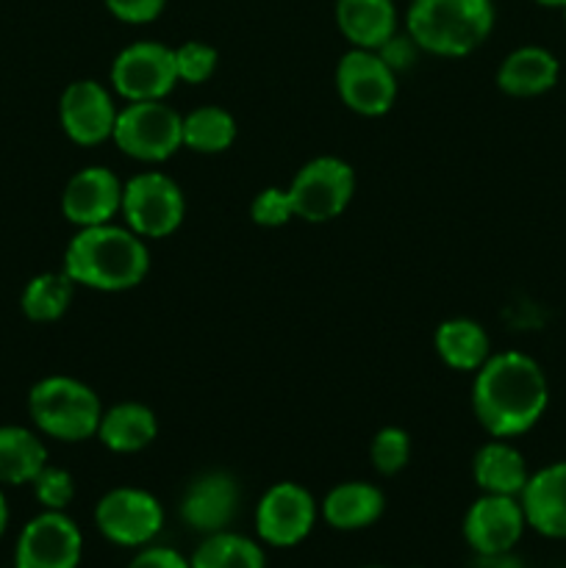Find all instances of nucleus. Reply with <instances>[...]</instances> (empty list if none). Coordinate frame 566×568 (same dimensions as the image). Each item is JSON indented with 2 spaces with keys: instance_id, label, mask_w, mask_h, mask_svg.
<instances>
[{
  "instance_id": "obj_1",
  "label": "nucleus",
  "mask_w": 566,
  "mask_h": 568,
  "mask_svg": "<svg viewBox=\"0 0 566 568\" xmlns=\"http://www.w3.org/2000/svg\"><path fill=\"white\" fill-rule=\"evenodd\" d=\"M549 383L536 358L519 349L492 353L472 381V414L492 438H516L542 422Z\"/></svg>"
},
{
  "instance_id": "obj_2",
  "label": "nucleus",
  "mask_w": 566,
  "mask_h": 568,
  "mask_svg": "<svg viewBox=\"0 0 566 568\" xmlns=\"http://www.w3.org/2000/svg\"><path fill=\"white\" fill-rule=\"evenodd\" d=\"M75 286L92 292H128L137 288L150 272V250L142 236L128 225L105 222L94 227H78L67 242L64 266Z\"/></svg>"
},
{
  "instance_id": "obj_3",
  "label": "nucleus",
  "mask_w": 566,
  "mask_h": 568,
  "mask_svg": "<svg viewBox=\"0 0 566 568\" xmlns=\"http://www.w3.org/2000/svg\"><path fill=\"white\" fill-rule=\"evenodd\" d=\"M494 0H411L405 33L422 53L461 59L492 37Z\"/></svg>"
},
{
  "instance_id": "obj_4",
  "label": "nucleus",
  "mask_w": 566,
  "mask_h": 568,
  "mask_svg": "<svg viewBox=\"0 0 566 568\" xmlns=\"http://www.w3.org/2000/svg\"><path fill=\"white\" fill-rule=\"evenodd\" d=\"M28 416L33 430L61 444L94 438L103 403L92 386L72 375H48L28 392Z\"/></svg>"
},
{
  "instance_id": "obj_5",
  "label": "nucleus",
  "mask_w": 566,
  "mask_h": 568,
  "mask_svg": "<svg viewBox=\"0 0 566 568\" xmlns=\"http://www.w3.org/2000/svg\"><path fill=\"white\" fill-rule=\"evenodd\" d=\"M111 142L128 159L161 164L183 148V114L166 100H137L117 114Z\"/></svg>"
},
{
  "instance_id": "obj_6",
  "label": "nucleus",
  "mask_w": 566,
  "mask_h": 568,
  "mask_svg": "<svg viewBox=\"0 0 566 568\" xmlns=\"http://www.w3.org/2000/svg\"><path fill=\"white\" fill-rule=\"evenodd\" d=\"M120 216L144 242L166 239L181 227L186 216V197L175 178L166 172H137L122 183Z\"/></svg>"
},
{
  "instance_id": "obj_7",
  "label": "nucleus",
  "mask_w": 566,
  "mask_h": 568,
  "mask_svg": "<svg viewBox=\"0 0 566 568\" xmlns=\"http://www.w3.org/2000/svg\"><path fill=\"white\" fill-rule=\"evenodd\" d=\"M286 189L297 220L322 225L344 214L355 194V172L338 155H316L294 172Z\"/></svg>"
},
{
  "instance_id": "obj_8",
  "label": "nucleus",
  "mask_w": 566,
  "mask_h": 568,
  "mask_svg": "<svg viewBox=\"0 0 566 568\" xmlns=\"http://www.w3.org/2000/svg\"><path fill=\"white\" fill-rule=\"evenodd\" d=\"M94 527L114 547L142 549L164 527V505L144 488H111L94 505Z\"/></svg>"
},
{
  "instance_id": "obj_9",
  "label": "nucleus",
  "mask_w": 566,
  "mask_h": 568,
  "mask_svg": "<svg viewBox=\"0 0 566 568\" xmlns=\"http://www.w3.org/2000/svg\"><path fill=\"white\" fill-rule=\"evenodd\" d=\"M109 81L114 94H120L125 103L166 100V94L178 87L175 48L155 39L125 44L111 61Z\"/></svg>"
},
{
  "instance_id": "obj_10",
  "label": "nucleus",
  "mask_w": 566,
  "mask_h": 568,
  "mask_svg": "<svg viewBox=\"0 0 566 568\" xmlns=\"http://www.w3.org/2000/svg\"><path fill=\"white\" fill-rule=\"evenodd\" d=\"M320 516V505L300 483L283 480L266 488L255 505V532L261 544L275 549H289L311 536Z\"/></svg>"
},
{
  "instance_id": "obj_11",
  "label": "nucleus",
  "mask_w": 566,
  "mask_h": 568,
  "mask_svg": "<svg viewBox=\"0 0 566 568\" xmlns=\"http://www.w3.org/2000/svg\"><path fill=\"white\" fill-rule=\"evenodd\" d=\"M336 92L353 114L383 116L397 100V72L377 50L350 48L336 64Z\"/></svg>"
},
{
  "instance_id": "obj_12",
  "label": "nucleus",
  "mask_w": 566,
  "mask_h": 568,
  "mask_svg": "<svg viewBox=\"0 0 566 568\" xmlns=\"http://www.w3.org/2000/svg\"><path fill=\"white\" fill-rule=\"evenodd\" d=\"M81 555V527L64 510H42L20 530L14 568H78Z\"/></svg>"
},
{
  "instance_id": "obj_13",
  "label": "nucleus",
  "mask_w": 566,
  "mask_h": 568,
  "mask_svg": "<svg viewBox=\"0 0 566 568\" xmlns=\"http://www.w3.org/2000/svg\"><path fill=\"white\" fill-rule=\"evenodd\" d=\"M117 114L120 109H117L111 89L94 78L67 83L59 98L61 131L81 148H98V144L109 142L114 133Z\"/></svg>"
},
{
  "instance_id": "obj_14",
  "label": "nucleus",
  "mask_w": 566,
  "mask_h": 568,
  "mask_svg": "<svg viewBox=\"0 0 566 568\" xmlns=\"http://www.w3.org/2000/svg\"><path fill=\"white\" fill-rule=\"evenodd\" d=\"M527 530L519 497L481 494L464 516V538L481 558L508 555Z\"/></svg>"
},
{
  "instance_id": "obj_15",
  "label": "nucleus",
  "mask_w": 566,
  "mask_h": 568,
  "mask_svg": "<svg viewBox=\"0 0 566 568\" xmlns=\"http://www.w3.org/2000/svg\"><path fill=\"white\" fill-rule=\"evenodd\" d=\"M122 183L109 166H81L61 192V214L75 227L114 222L122 209Z\"/></svg>"
},
{
  "instance_id": "obj_16",
  "label": "nucleus",
  "mask_w": 566,
  "mask_h": 568,
  "mask_svg": "<svg viewBox=\"0 0 566 568\" xmlns=\"http://www.w3.org/2000/svg\"><path fill=\"white\" fill-rule=\"evenodd\" d=\"M239 499H242V491H239L236 477L222 469H211L189 483L178 510L189 530L211 536L231 527V521L236 519Z\"/></svg>"
},
{
  "instance_id": "obj_17",
  "label": "nucleus",
  "mask_w": 566,
  "mask_h": 568,
  "mask_svg": "<svg viewBox=\"0 0 566 568\" xmlns=\"http://www.w3.org/2000/svg\"><path fill=\"white\" fill-rule=\"evenodd\" d=\"M522 510L530 530L538 536L564 541L566 538V460L530 471L519 494Z\"/></svg>"
},
{
  "instance_id": "obj_18",
  "label": "nucleus",
  "mask_w": 566,
  "mask_h": 568,
  "mask_svg": "<svg viewBox=\"0 0 566 568\" xmlns=\"http://www.w3.org/2000/svg\"><path fill=\"white\" fill-rule=\"evenodd\" d=\"M560 64L555 53L538 44L511 50L497 67V89L511 98H538L558 83Z\"/></svg>"
},
{
  "instance_id": "obj_19",
  "label": "nucleus",
  "mask_w": 566,
  "mask_h": 568,
  "mask_svg": "<svg viewBox=\"0 0 566 568\" xmlns=\"http://www.w3.org/2000/svg\"><path fill=\"white\" fill-rule=\"evenodd\" d=\"M386 510V497L375 483L347 480L333 486L320 505V514L333 530L353 532L372 527Z\"/></svg>"
},
{
  "instance_id": "obj_20",
  "label": "nucleus",
  "mask_w": 566,
  "mask_h": 568,
  "mask_svg": "<svg viewBox=\"0 0 566 568\" xmlns=\"http://www.w3.org/2000/svg\"><path fill=\"white\" fill-rule=\"evenodd\" d=\"M394 0H336V26L350 48L377 50L397 33Z\"/></svg>"
},
{
  "instance_id": "obj_21",
  "label": "nucleus",
  "mask_w": 566,
  "mask_h": 568,
  "mask_svg": "<svg viewBox=\"0 0 566 568\" xmlns=\"http://www.w3.org/2000/svg\"><path fill=\"white\" fill-rule=\"evenodd\" d=\"M155 436H159V419L144 403H117L103 408L94 433V438L117 455L142 453L155 442Z\"/></svg>"
},
{
  "instance_id": "obj_22",
  "label": "nucleus",
  "mask_w": 566,
  "mask_h": 568,
  "mask_svg": "<svg viewBox=\"0 0 566 568\" xmlns=\"http://www.w3.org/2000/svg\"><path fill=\"white\" fill-rule=\"evenodd\" d=\"M472 477L481 494H503V497H519L525 488L530 469L527 460L508 438H492L483 444L472 458Z\"/></svg>"
},
{
  "instance_id": "obj_23",
  "label": "nucleus",
  "mask_w": 566,
  "mask_h": 568,
  "mask_svg": "<svg viewBox=\"0 0 566 568\" xmlns=\"http://www.w3.org/2000/svg\"><path fill=\"white\" fill-rule=\"evenodd\" d=\"M433 349L449 369L477 372L492 355V342L481 322L469 320V316H453L436 327Z\"/></svg>"
},
{
  "instance_id": "obj_24",
  "label": "nucleus",
  "mask_w": 566,
  "mask_h": 568,
  "mask_svg": "<svg viewBox=\"0 0 566 568\" xmlns=\"http://www.w3.org/2000/svg\"><path fill=\"white\" fill-rule=\"evenodd\" d=\"M48 466L42 433L22 425H0V486H31Z\"/></svg>"
},
{
  "instance_id": "obj_25",
  "label": "nucleus",
  "mask_w": 566,
  "mask_h": 568,
  "mask_svg": "<svg viewBox=\"0 0 566 568\" xmlns=\"http://www.w3.org/2000/svg\"><path fill=\"white\" fill-rule=\"evenodd\" d=\"M75 283L61 272H39L26 283L20 294V308L26 320L37 322V325H48V322H59L61 316L70 311L72 297H75Z\"/></svg>"
},
{
  "instance_id": "obj_26",
  "label": "nucleus",
  "mask_w": 566,
  "mask_h": 568,
  "mask_svg": "<svg viewBox=\"0 0 566 568\" xmlns=\"http://www.w3.org/2000/svg\"><path fill=\"white\" fill-rule=\"evenodd\" d=\"M236 120L222 105H198L183 114V148L200 155L225 153L236 142Z\"/></svg>"
},
{
  "instance_id": "obj_27",
  "label": "nucleus",
  "mask_w": 566,
  "mask_h": 568,
  "mask_svg": "<svg viewBox=\"0 0 566 568\" xmlns=\"http://www.w3.org/2000/svg\"><path fill=\"white\" fill-rule=\"evenodd\" d=\"M189 564L192 568H266V555L253 538L220 530L198 544Z\"/></svg>"
},
{
  "instance_id": "obj_28",
  "label": "nucleus",
  "mask_w": 566,
  "mask_h": 568,
  "mask_svg": "<svg viewBox=\"0 0 566 568\" xmlns=\"http://www.w3.org/2000/svg\"><path fill=\"white\" fill-rule=\"evenodd\" d=\"M370 458L372 466L377 469V475L394 477L408 466L411 460V436L403 427H383L375 433L370 444Z\"/></svg>"
},
{
  "instance_id": "obj_29",
  "label": "nucleus",
  "mask_w": 566,
  "mask_h": 568,
  "mask_svg": "<svg viewBox=\"0 0 566 568\" xmlns=\"http://www.w3.org/2000/svg\"><path fill=\"white\" fill-rule=\"evenodd\" d=\"M220 67V53L214 44L200 42V39H189V42L178 44L175 48V72L178 83H205Z\"/></svg>"
},
{
  "instance_id": "obj_30",
  "label": "nucleus",
  "mask_w": 566,
  "mask_h": 568,
  "mask_svg": "<svg viewBox=\"0 0 566 568\" xmlns=\"http://www.w3.org/2000/svg\"><path fill=\"white\" fill-rule=\"evenodd\" d=\"M31 488L42 510H67L75 499V480H72L70 471L59 469V466H44L37 480L31 483Z\"/></svg>"
},
{
  "instance_id": "obj_31",
  "label": "nucleus",
  "mask_w": 566,
  "mask_h": 568,
  "mask_svg": "<svg viewBox=\"0 0 566 568\" xmlns=\"http://www.w3.org/2000/svg\"><path fill=\"white\" fill-rule=\"evenodd\" d=\"M294 205L289 197V189L266 186L250 203V220L261 227H283L294 220Z\"/></svg>"
},
{
  "instance_id": "obj_32",
  "label": "nucleus",
  "mask_w": 566,
  "mask_h": 568,
  "mask_svg": "<svg viewBox=\"0 0 566 568\" xmlns=\"http://www.w3.org/2000/svg\"><path fill=\"white\" fill-rule=\"evenodd\" d=\"M103 3L109 14L125 26H148L166 9V0H103Z\"/></svg>"
},
{
  "instance_id": "obj_33",
  "label": "nucleus",
  "mask_w": 566,
  "mask_h": 568,
  "mask_svg": "<svg viewBox=\"0 0 566 568\" xmlns=\"http://www.w3.org/2000/svg\"><path fill=\"white\" fill-rule=\"evenodd\" d=\"M377 55H381V59L400 75L403 70L414 67L416 55H420V48H416V42L408 37V33H394L386 44L377 48Z\"/></svg>"
},
{
  "instance_id": "obj_34",
  "label": "nucleus",
  "mask_w": 566,
  "mask_h": 568,
  "mask_svg": "<svg viewBox=\"0 0 566 568\" xmlns=\"http://www.w3.org/2000/svg\"><path fill=\"white\" fill-rule=\"evenodd\" d=\"M128 568H192L189 558H183L181 552L170 547H142L137 558L128 564Z\"/></svg>"
},
{
  "instance_id": "obj_35",
  "label": "nucleus",
  "mask_w": 566,
  "mask_h": 568,
  "mask_svg": "<svg viewBox=\"0 0 566 568\" xmlns=\"http://www.w3.org/2000/svg\"><path fill=\"white\" fill-rule=\"evenodd\" d=\"M6 527H9V503H6V494L0 491V538H3Z\"/></svg>"
},
{
  "instance_id": "obj_36",
  "label": "nucleus",
  "mask_w": 566,
  "mask_h": 568,
  "mask_svg": "<svg viewBox=\"0 0 566 568\" xmlns=\"http://www.w3.org/2000/svg\"><path fill=\"white\" fill-rule=\"evenodd\" d=\"M538 6H547V9H564L566 0H536Z\"/></svg>"
},
{
  "instance_id": "obj_37",
  "label": "nucleus",
  "mask_w": 566,
  "mask_h": 568,
  "mask_svg": "<svg viewBox=\"0 0 566 568\" xmlns=\"http://www.w3.org/2000/svg\"><path fill=\"white\" fill-rule=\"evenodd\" d=\"M560 11H564V22H566V6H564V9H560Z\"/></svg>"
},
{
  "instance_id": "obj_38",
  "label": "nucleus",
  "mask_w": 566,
  "mask_h": 568,
  "mask_svg": "<svg viewBox=\"0 0 566 568\" xmlns=\"http://www.w3.org/2000/svg\"><path fill=\"white\" fill-rule=\"evenodd\" d=\"M366 568H381V566H366Z\"/></svg>"
}]
</instances>
